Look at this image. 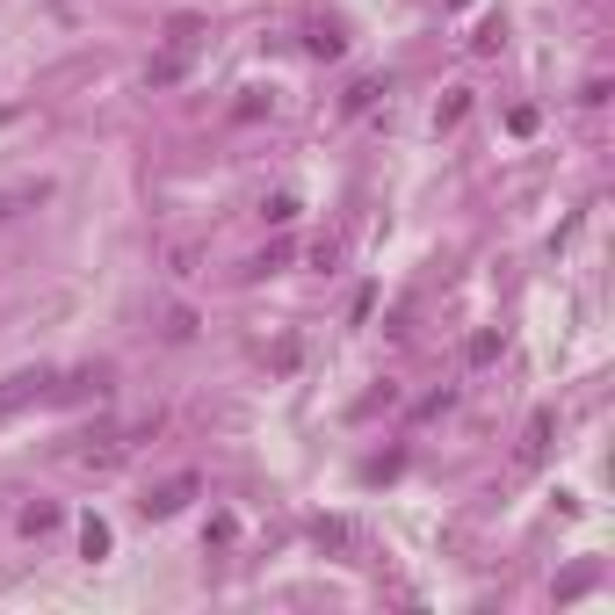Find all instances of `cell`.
<instances>
[{
	"label": "cell",
	"mask_w": 615,
	"mask_h": 615,
	"mask_svg": "<svg viewBox=\"0 0 615 615\" xmlns=\"http://www.w3.org/2000/svg\"><path fill=\"white\" fill-rule=\"evenodd\" d=\"M44 398H51V369H15V377H0V420L44 406Z\"/></svg>",
	"instance_id": "6da1fadb"
},
{
	"label": "cell",
	"mask_w": 615,
	"mask_h": 615,
	"mask_svg": "<svg viewBox=\"0 0 615 615\" xmlns=\"http://www.w3.org/2000/svg\"><path fill=\"white\" fill-rule=\"evenodd\" d=\"M196 492H203V478H196V471H174L167 485H152V492H145V500H138V507H145V521H174L181 507H189V500H196Z\"/></svg>",
	"instance_id": "7a4b0ae2"
},
{
	"label": "cell",
	"mask_w": 615,
	"mask_h": 615,
	"mask_svg": "<svg viewBox=\"0 0 615 615\" xmlns=\"http://www.w3.org/2000/svg\"><path fill=\"white\" fill-rule=\"evenodd\" d=\"M181 73H189V44H167V51L145 66V87H174Z\"/></svg>",
	"instance_id": "3957f363"
},
{
	"label": "cell",
	"mask_w": 615,
	"mask_h": 615,
	"mask_svg": "<svg viewBox=\"0 0 615 615\" xmlns=\"http://www.w3.org/2000/svg\"><path fill=\"white\" fill-rule=\"evenodd\" d=\"M550 413H529V427H521V464H543V449H550Z\"/></svg>",
	"instance_id": "277c9868"
},
{
	"label": "cell",
	"mask_w": 615,
	"mask_h": 615,
	"mask_svg": "<svg viewBox=\"0 0 615 615\" xmlns=\"http://www.w3.org/2000/svg\"><path fill=\"white\" fill-rule=\"evenodd\" d=\"M80 558H109V521H102V514L80 521Z\"/></svg>",
	"instance_id": "5b68a950"
},
{
	"label": "cell",
	"mask_w": 615,
	"mask_h": 615,
	"mask_svg": "<svg viewBox=\"0 0 615 615\" xmlns=\"http://www.w3.org/2000/svg\"><path fill=\"white\" fill-rule=\"evenodd\" d=\"M464 109H471V87H449L442 109H435V131H456V123H464Z\"/></svg>",
	"instance_id": "8992f818"
},
{
	"label": "cell",
	"mask_w": 615,
	"mask_h": 615,
	"mask_svg": "<svg viewBox=\"0 0 615 615\" xmlns=\"http://www.w3.org/2000/svg\"><path fill=\"white\" fill-rule=\"evenodd\" d=\"M44 196H51V181H29V189H15V196H0V225H8L15 210H22V203H44Z\"/></svg>",
	"instance_id": "52a82bcc"
},
{
	"label": "cell",
	"mask_w": 615,
	"mask_h": 615,
	"mask_svg": "<svg viewBox=\"0 0 615 615\" xmlns=\"http://www.w3.org/2000/svg\"><path fill=\"white\" fill-rule=\"evenodd\" d=\"M304 44H312V58H341V29H333V22H319Z\"/></svg>",
	"instance_id": "ba28073f"
},
{
	"label": "cell",
	"mask_w": 615,
	"mask_h": 615,
	"mask_svg": "<svg viewBox=\"0 0 615 615\" xmlns=\"http://www.w3.org/2000/svg\"><path fill=\"white\" fill-rule=\"evenodd\" d=\"M58 529V507H22V536H51Z\"/></svg>",
	"instance_id": "9c48e42d"
},
{
	"label": "cell",
	"mask_w": 615,
	"mask_h": 615,
	"mask_svg": "<svg viewBox=\"0 0 615 615\" xmlns=\"http://www.w3.org/2000/svg\"><path fill=\"white\" fill-rule=\"evenodd\" d=\"M275 268H290V239H268V254L246 268V275H275Z\"/></svg>",
	"instance_id": "30bf717a"
},
{
	"label": "cell",
	"mask_w": 615,
	"mask_h": 615,
	"mask_svg": "<svg viewBox=\"0 0 615 615\" xmlns=\"http://www.w3.org/2000/svg\"><path fill=\"white\" fill-rule=\"evenodd\" d=\"M369 102H377V80H355V87H348V95H341V109H348V116H362Z\"/></svg>",
	"instance_id": "8fae6325"
},
{
	"label": "cell",
	"mask_w": 615,
	"mask_h": 615,
	"mask_svg": "<svg viewBox=\"0 0 615 615\" xmlns=\"http://www.w3.org/2000/svg\"><path fill=\"white\" fill-rule=\"evenodd\" d=\"M189 333H196V312H189V304H174V312H167V341H189Z\"/></svg>",
	"instance_id": "7c38bea8"
},
{
	"label": "cell",
	"mask_w": 615,
	"mask_h": 615,
	"mask_svg": "<svg viewBox=\"0 0 615 615\" xmlns=\"http://www.w3.org/2000/svg\"><path fill=\"white\" fill-rule=\"evenodd\" d=\"M261 218H268V225H290V218H297V196H268Z\"/></svg>",
	"instance_id": "4fadbf2b"
},
{
	"label": "cell",
	"mask_w": 615,
	"mask_h": 615,
	"mask_svg": "<svg viewBox=\"0 0 615 615\" xmlns=\"http://www.w3.org/2000/svg\"><path fill=\"white\" fill-rule=\"evenodd\" d=\"M196 29H203L196 15H174V22H167V44H189V51H196Z\"/></svg>",
	"instance_id": "5bb4252c"
},
{
	"label": "cell",
	"mask_w": 615,
	"mask_h": 615,
	"mask_svg": "<svg viewBox=\"0 0 615 615\" xmlns=\"http://www.w3.org/2000/svg\"><path fill=\"white\" fill-rule=\"evenodd\" d=\"M312 536H319V550H348V521H319Z\"/></svg>",
	"instance_id": "9a60e30c"
},
{
	"label": "cell",
	"mask_w": 615,
	"mask_h": 615,
	"mask_svg": "<svg viewBox=\"0 0 615 615\" xmlns=\"http://www.w3.org/2000/svg\"><path fill=\"white\" fill-rule=\"evenodd\" d=\"M500 37H507V22H500V15H492V22L478 29V37H471V51H500Z\"/></svg>",
	"instance_id": "2e32d148"
},
{
	"label": "cell",
	"mask_w": 615,
	"mask_h": 615,
	"mask_svg": "<svg viewBox=\"0 0 615 615\" xmlns=\"http://www.w3.org/2000/svg\"><path fill=\"white\" fill-rule=\"evenodd\" d=\"M456 8H471V0H456Z\"/></svg>",
	"instance_id": "e0dca14e"
}]
</instances>
